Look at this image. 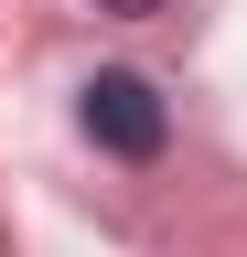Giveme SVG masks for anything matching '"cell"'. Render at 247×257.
Here are the masks:
<instances>
[{"instance_id":"6da1fadb","label":"cell","mask_w":247,"mask_h":257,"mask_svg":"<svg viewBox=\"0 0 247 257\" xmlns=\"http://www.w3.org/2000/svg\"><path fill=\"white\" fill-rule=\"evenodd\" d=\"M75 118H86V140L118 150V161H161V140H172V107L150 96V75H86Z\"/></svg>"},{"instance_id":"7a4b0ae2","label":"cell","mask_w":247,"mask_h":257,"mask_svg":"<svg viewBox=\"0 0 247 257\" xmlns=\"http://www.w3.org/2000/svg\"><path fill=\"white\" fill-rule=\"evenodd\" d=\"M97 11H161V0H97Z\"/></svg>"}]
</instances>
